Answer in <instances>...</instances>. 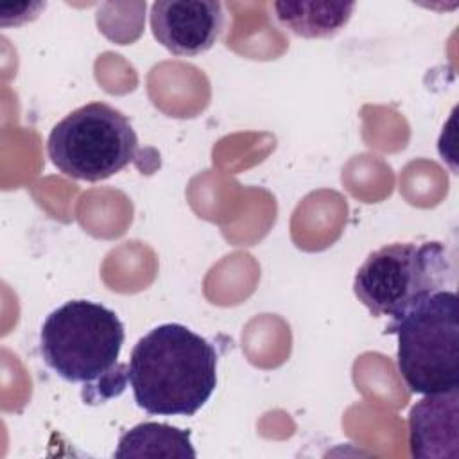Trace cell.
Segmentation results:
<instances>
[{
  "instance_id": "4",
  "label": "cell",
  "mask_w": 459,
  "mask_h": 459,
  "mask_svg": "<svg viewBox=\"0 0 459 459\" xmlns=\"http://www.w3.org/2000/svg\"><path fill=\"white\" fill-rule=\"evenodd\" d=\"M452 281L454 264L443 242H393L368 255L357 269L353 292L373 316L396 321Z\"/></svg>"
},
{
  "instance_id": "6",
  "label": "cell",
  "mask_w": 459,
  "mask_h": 459,
  "mask_svg": "<svg viewBox=\"0 0 459 459\" xmlns=\"http://www.w3.org/2000/svg\"><path fill=\"white\" fill-rule=\"evenodd\" d=\"M149 20L156 41L176 56L210 50L224 27L222 5L215 0H158Z\"/></svg>"
},
{
  "instance_id": "8",
  "label": "cell",
  "mask_w": 459,
  "mask_h": 459,
  "mask_svg": "<svg viewBox=\"0 0 459 459\" xmlns=\"http://www.w3.org/2000/svg\"><path fill=\"white\" fill-rule=\"evenodd\" d=\"M276 22L301 38H328L351 18L355 2H274Z\"/></svg>"
},
{
  "instance_id": "1",
  "label": "cell",
  "mask_w": 459,
  "mask_h": 459,
  "mask_svg": "<svg viewBox=\"0 0 459 459\" xmlns=\"http://www.w3.org/2000/svg\"><path fill=\"white\" fill-rule=\"evenodd\" d=\"M127 380L147 414L194 416L215 391L217 351L190 328L165 323L134 344Z\"/></svg>"
},
{
  "instance_id": "2",
  "label": "cell",
  "mask_w": 459,
  "mask_h": 459,
  "mask_svg": "<svg viewBox=\"0 0 459 459\" xmlns=\"http://www.w3.org/2000/svg\"><path fill=\"white\" fill-rule=\"evenodd\" d=\"M126 333L118 316L95 301L72 299L52 310L39 332L45 364L63 380L82 384L88 403L124 391L127 373L118 364Z\"/></svg>"
},
{
  "instance_id": "7",
  "label": "cell",
  "mask_w": 459,
  "mask_h": 459,
  "mask_svg": "<svg viewBox=\"0 0 459 459\" xmlns=\"http://www.w3.org/2000/svg\"><path fill=\"white\" fill-rule=\"evenodd\" d=\"M409 446L420 459L459 455V389L425 394L411 407Z\"/></svg>"
},
{
  "instance_id": "5",
  "label": "cell",
  "mask_w": 459,
  "mask_h": 459,
  "mask_svg": "<svg viewBox=\"0 0 459 459\" xmlns=\"http://www.w3.org/2000/svg\"><path fill=\"white\" fill-rule=\"evenodd\" d=\"M138 149L129 118L106 102H90L59 120L47 140L54 167L72 179L102 181L126 169Z\"/></svg>"
},
{
  "instance_id": "9",
  "label": "cell",
  "mask_w": 459,
  "mask_h": 459,
  "mask_svg": "<svg viewBox=\"0 0 459 459\" xmlns=\"http://www.w3.org/2000/svg\"><path fill=\"white\" fill-rule=\"evenodd\" d=\"M115 457H195L190 432L167 425L145 421L124 432L118 439Z\"/></svg>"
},
{
  "instance_id": "3",
  "label": "cell",
  "mask_w": 459,
  "mask_h": 459,
  "mask_svg": "<svg viewBox=\"0 0 459 459\" xmlns=\"http://www.w3.org/2000/svg\"><path fill=\"white\" fill-rule=\"evenodd\" d=\"M398 337L396 366L414 394L459 389V301L437 290L385 326Z\"/></svg>"
}]
</instances>
